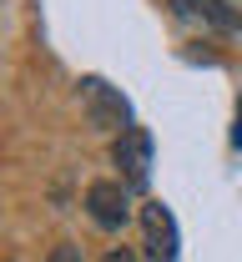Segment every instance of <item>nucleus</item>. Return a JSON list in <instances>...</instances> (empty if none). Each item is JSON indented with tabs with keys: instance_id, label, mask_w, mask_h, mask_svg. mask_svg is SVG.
Wrapping results in <instances>:
<instances>
[{
	"instance_id": "obj_2",
	"label": "nucleus",
	"mask_w": 242,
	"mask_h": 262,
	"mask_svg": "<svg viewBox=\"0 0 242 262\" xmlns=\"http://www.w3.org/2000/svg\"><path fill=\"white\" fill-rule=\"evenodd\" d=\"M111 162L121 166V187L126 192H141L151 182V131L146 126H126L111 146Z\"/></svg>"
},
{
	"instance_id": "obj_5",
	"label": "nucleus",
	"mask_w": 242,
	"mask_h": 262,
	"mask_svg": "<svg viewBox=\"0 0 242 262\" xmlns=\"http://www.w3.org/2000/svg\"><path fill=\"white\" fill-rule=\"evenodd\" d=\"M141 232H146L151 262H177V217L162 202H146V207H141Z\"/></svg>"
},
{
	"instance_id": "obj_8",
	"label": "nucleus",
	"mask_w": 242,
	"mask_h": 262,
	"mask_svg": "<svg viewBox=\"0 0 242 262\" xmlns=\"http://www.w3.org/2000/svg\"><path fill=\"white\" fill-rule=\"evenodd\" d=\"M232 141L242 146V106H237V131H232Z\"/></svg>"
},
{
	"instance_id": "obj_4",
	"label": "nucleus",
	"mask_w": 242,
	"mask_h": 262,
	"mask_svg": "<svg viewBox=\"0 0 242 262\" xmlns=\"http://www.w3.org/2000/svg\"><path fill=\"white\" fill-rule=\"evenodd\" d=\"M177 20H187V26H202V31H237V5L232 0H172Z\"/></svg>"
},
{
	"instance_id": "obj_6",
	"label": "nucleus",
	"mask_w": 242,
	"mask_h": 262,
	"mask_svg": "<svg viewBox=\"0 0 242 262\" xmlns=\"http://www.w3.org/2000/svg\"><path fill=\"white\" fill-rule=\"evenodd\" d=\"M51 262H81V247H71V242H66V247L51 252Z\"/></svg>"
},
{
	"instance_id": "obj_7",
	"label": "nucleus",
	"mask_w": 242,
	"mask_h": 262,
	"mask_svg": "<svg viewBox=\"0 0 242 262\" xmlns=\"http://www.w3.org/2000/svg\"><path fill=\"white\" fill-rule=\"evenodd\" d=\"M101 262H137V257H131V247H116V252H106Z\"/></svg>"
},
{
	"instance_id": "obj_3",
	"label": "nucleus",
	"mask_w": 242,
	"mask_h": 262,
	"mask_svg": "<svg viewBox=\"0 0 242 262\" xmlns=\"http://www.w3.org/2000/svg\"><path fill=\"white\" fill-rule=\"evenodd\" d=\"M86 207H91L96 227H106V232H121L126 217H131V202H126V187L121 182H91L86 187Z\"/></svg>"
},
{
	"instance_id": "obj_1",
	"label": "nucleus",
	"mask_w": 242,
	"mask_h": 262,
	"mask_svg": "<svg viewBox=\"0 0 242 262\" xmlns=\"http://www.w3.org/2000/svg\"><path fill=\"white\" fill-rule=\"evenodd\" d=\"M81 106H86V121L91 126H101V131H121L131 126V106H126V96L121 91H111L101 76H86L81 81Z\"/></svg>"
}]
</instances>
